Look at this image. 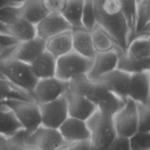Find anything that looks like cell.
Instances as JSON below:
<instances>
[{"label":"cell","mask_w":150,"mask_h":150,"mask_svg":"<svg viewBox=\"0 0 150 150\" xmlns=\"http://www.w3.org/2000/svg\"><path fill=\"white\" fill-rule=\"evenodd\" d=\"M86 126L90 132V142L97 148L108 149L116 134L112 116L96 111L86 121Z\"/></svg>","instance_id":"cell-1"},{"label":"cell","mask_w":150,"mask_h":150,"mask_svg":"<svg viewBox=\"0 0 150 150\" xmlns=\"http://www.w3.org/2000/svg\"><path fill=\"white\" fill-rule=\"evenodd\" d=\"M0 73L7 80L32 94L38 81L30 64L14 59L1 62Z\"/></svg>","instance_id":"cell-2"},{"label":"cell","mask_w":150,"mask_h":150,"mask_svg":"<svg viewBox=\"0 0 150 150\" xmlns=\"http://www.w3.org/2000/svg\"><path fill=\"white\" fill-rule=\"evenodd\" d=\"M93 59L83 57L73 50L57 59L55 76L68 82L79 75H87L92 68Z\"/></svg>","instance_id":"cell-3"},{"label":"cell","mask_w":150,"mask_h":150,"mask_svg":"<svg viewBox=\"0 0 150 150\" xmlns=\"http://www.w3.org/2000/svg\"><path fill=\"white\" fill-rule=\"evenodd\" d=\"M14 113L26 135L32 133L41 125L39 104L34 101L10 99L2 101Z\"/></svg>","instance_id":"cell-4"},{"label":"cell","mask_w":150,"mask_h":150,"mask_svg":"<svg viewBox=\"0 0 150 150\" xmlns=\"http://www.w3.org/2000/svg\"><path fill=\"white\" fill-rule=\"evenodd\" d=\"M23 144L33 150H58L70 144L64 141L58 129L42 125L26 135Z\"/></svg>","instance_id":"cell-5"},{"label":"cell","mask_w":150,"mask_h":150,"mask_svg":"<svg viewBox=\"0 0 150 150\" xmlns=\"http://www.w3.org/2000/svg\"><path fill=\"white\" fill-rule=\"evenodd\" d=\"M41 116V125L58 129L68 118L66 94L59 98L39 104Z\"/></svg>","instance_id":"cell-6"},{"label":"cell","mask_w":150,"mask_h":150,"mask_svg":"<svg viewBox=\"0 0 150 150\" xmlns=\"http://www.w3.org/2000/svg\"><path fill=\"white\" fill-rule=\"evenodd\" d=\"M69 83L56 76L38 79L32 92L38 104L49 102L59 98L68 92Z\"/></svg>","instance_id":"cell-7"},{"label":"cell","mask_w":150,"mask_h":150,"mask_svg":"<svg viewBox=\"0 0 150 150\" xmlns=\"http://www.w3.org/2000/svg\"><path fill=\"white\" fill-rule=\"evenodd\" d=\"M116 134L118 136L130 138L138 132V115L136 103L127 98L122 110L113 116Z\"/></svg>","instance_id":"cell-8"},{"label":"cell","mask_w":150,"mask_h":150,"mask_svg":"<svg viewBox=\"0 0 150 150\" xmlns=\"http://www.w3.org/2000/svg\"><path fill=\"white\" fill-rule=\"evenodd\" d=\"M68 92L81 96L97 104L100 99L108 90L103 84L92 81L86 75H79L68 81Z\"/></svg>","instance_id":"cell-9"},{"label":"cell","mask_w":150,"mask_h":150,"mask_svg":"<svg viewBox=\"0 0 150 150\" xmlns=\"http://www.w3.org/2000/svg\"><path fill=\"white\" fill-rule=\"evenodd\" d=\"M127 98L136 103L150 104V70L130 74Z\"/></svg>","instance_id":"cell-10"},{"label":"cell","mask_w":150,"mask_h":150,"mask_svg":"<svg viewBox=\"0 0 150 150\" xmlns=\"http://www.w3.org/2000/svg\"><path fill=\"white\" fill-rule=\"evenodd\" d=\"M72 26L62 14L48 13L35 26L36 36L48 40L59 33L71 29Z\"/></svg>","instance_id":"cell-11"},{"label":"cell","mask_w":150,"mask_h":150,"mask_svg":"<svg viewBox=\"0 0 150 150\" xmlns=\"http://www.w3.org/2000/svg\"><path fill=\"white\" fill-rule=\"evenodd\" d=\"M44 51H45V41L35 36L32 39L19 43L10 59L31 64Z\"/></svg>","instance_id":"cell-12"},{"label":"cell","mask_w":150,"mask_h":150,"mask_svg":"<svg viewBox=\"0 0 150 150\" xmlns=\"http://www.w3.org/2000/svg\"><path fill=\"white\" fill-rule=\"evenodd\" d=\"M58 130L67 144L86 141L90 138V132L86 121L70 116L63 122Z\"/></svg>","instance_id":"cell-13"},{"label":"cell","mask_w":150,"mask_h":150,"mask_svg":"<svg viewBox=\"0 0 150 150\" xmlns=\"http://www.w3.org/2000/svg\"><path fill=\"white\" fill-rule=\"evenodd\" d=\"M130 77V74L116 69L96 81L103 84L108 91L127 100Z\"/></svg>","instance_id":"cell-14"},{"label":"cell","mask_w":150,"mask_h":150,"mask_svg":"<svg viewBox=\"0 0 150 150\" xmlns=\"http://www.w3.org/2000/svg\"><path fill=\"white\" fill-rule=\"evenodd\" d=\"M117 54L114 49L105 52H97L93 59L92 68L87 77L92 81H96L101 76L117 69Z\"/></svg>","instance_id":"cell-15"},{"label":"cell","mask_w":150,"mask_h":150,"mask_svg":"<svg viewBox=\"0 0 150 150\" xmlns=\"http://www.w3.org/2000/svg\"><path fill=\"white\" fill-rule=\"evenodd\" d=\"M68 116L86 121L97 110L96 104L81 96L66 94Z\"/></svg>","instance_id":"cell-16"},{"label":"cell","mask_w":150,"mask_h":150,"mask_svg":"<svg viewBox=\"0 0 150 150\" xmlns=\"http://www.w3.org/2000/svg\"><path fill=\"white\" fill-rule=\"evenodd\" d=\"M71 30L73 51L83 57L94 58L96 51L94 47L90 31L83 26L72 28Z\"/></svg>","instance_id":"cell-17"},{"label":"cell","mask_w":150,"mask_h":150,"mask_svg":"<svg viewBox=\"0 0 150 150\" xmlns=\"http://www.w3.org/2000/svg\"><path fill=\"white\" fill-rule=\"evenodd\" d=\"M45 50L56 58L73 51L72 30L68 29L45 41Z\"/></svg>","instance_id":"cell-18"},{"label":"cell","mask_w":150,"mask_h":150,"mask_svg":"<svg viewBox=\"0 0 150 150\" xmlns=\"http://www.w3.org/2000/svg\"><path fill=\"white\" fill-rule=\"evenodd\" d=\"M114 50L117 54V69L130 74L150 70V60H140L126 53L122 49L116 45Z\"/></svg>","instance_id":"cell-19"},{"label":"cell","mask_w":150,"mask_h":150,"mask_svg":"<svg viewBox=\"0 0 150 150\" xmlns=\"http://www.w3.org/2000/svg\"><path fill=\"white\" fill-rule=\"evenodd\" d=\"M30 66L34 74L38 79L53 77L55 76L56 74L57 58L45 50Z\"/></svg>","instance_id":"cell-20"},{"label":"cell","mask_w":150,"mask_h":150,"mask_svg":"<svg viewBox=\"0 0 150 150\" xmlns=\"http://www.w3.org/2000/svg\"><path fill=\"white\" fill-rule=\"evenodd\" d=\"M22 129L23 126L11 109L0 103V135L12 138Z\"/></svg>","instance_id":"cell-21"},{"label":"cell","mask_w":150,"mask_h":150,"mask_svg":"<svg viewBox=\"0 0 150 150\" xmlns=\"http://www.w3.org/2000/svg\"><path fill=\"white\" fill-rule=\"evenodd\" d=\"M20 7L22 17L35 26L48 14L43 0H26Z\"/></svg>","instance_id":"cell-22"},{"label":"cell","mask_w":150,"mask_h":150,"mask_svg":"<svg viewBox=\"0 0 150 150\" xmlns=\"http://www.w3.org/2000/svg\"><path fill=\"white\" fill-rule=\"evenodd\" d=\"M10 99L36 102L32 94L16 86L5 78L0 77V102Z\"/></svg>","instance_id":"cell-23"},{"label":"cell","mask_w":150,"mask_h":150,"mask_svg":"<svg viewBox=\"0 0 150 150\" xmlns=\"http://www.w3.org/2000/svg\"><path fill=\"white\" fill-rule=\"evenodd\" d=\"M4 29L7 35L20 41H27L36 36L35 26L29 23L23 18L8 25H4Z\"/></svg>","instance_id":"cell-24"},{"label":"cell","mask_w":150,"mask_h":150,"mask_svg":"<svg viewBox=\"0 0 150 150\" xmlns=\"http://www.w3.org/2000/svg\"><path fill=\"white\" fill-rule=\"evenodd\" d=\"M126 100L122 99L116 94L107 91L97 103V109L102 113L114 116L122 109Z\"/></svg>","instance_id":"cell-25"},{"label":"cell","mask_w":150,"mask_h":150,"mask_svg":"<svg viewBox=\"0 0 150 150\" xmlns=\"http://www.w3.org/2000/svg\"><path fill=\"white\" fill-rule=\"evenodd\" d=\"M83 0H66L65 6L61 14L72 28L81 27L83 26Z\"/></svg>","instance_id":"cell-26"},{"label":"cell","mask_w":150,"mask_h":150,"mask_svg":"<svg viewBox=\"0 0 150 150\" xmlns=\"http://www.w3.org/2000/svg\"><path fill=\"white\" fill-rule=\"evenodd\" d=\"M90 32L96 53L105 52L114 49L117 44L114 43L111 36L105 32V29L99 24H95Z\"/></svg>","instance_id":"cell-27"},{"label":"cell","mask_w":150,"mask_h":150,"mask_svg":"<svg viewBox=\"0 0 150 150\" xmlns=\"http://www.w3.org/2000/svg\"><path fill=\"white\" fill-rule=\"evenodd\" d=\"M126 53L140 60H150V38H136L129 43Z\"/></svg>","instance_id":"cell-28"},{"label":"cell","mask_w":150,"mask_h":150,"mask_svg":"<svg viewBox=\"0 0 150 150\" xmlns=\"http://www.w3.org/2000/svg\"><path fill=\"white\" fill-rule=\"evenodd\" d=\"M149 24H150V0H142L136 4L134 33Z\"/></svg>","instance_id":"cell-29"},{"label":"cell","mask_w":150,"mask_h":150,"mask_svg":"<svg viewBox=\"0 0 150 150\" xmlns=\"http://www.w3.org/2000/svg\"><path fill=\"white\" fill-rule=\"evenodd\" d=\"M138 115V131L150 132V104L136 103Z\"/></svg>","instance_id":"cell-30"},{"label":"cell","mask_w":150,"mask_h":150,"mask_svg":"<svg viewBox=\"0 0 150 150\" xmlns=\"http://www.w3.org/2000/svg\"><path fill=\"white\" fill-rule=\"evenodd\" d=\"M131 150H150V132H136L129 138Z\"/></svg>","instance_id":"cell-31"},{"label":"cell","mask_w":150,"mask_h":150,"mask_svg":"<svg viewBox=\"0 0 150 150\" xmlns=\"http://www.w3.org/2000/svg\"><path fill=\"white\" fill-rule=\"evenodd\" d=\"M22 17L20 6H5L0 7V22L8 25Z\"/></svg>","instance_id":"cell-32"},{"label":"cell","mask_w":150,"mask_h":150,"mask_svg":"<svg viewBox=\"0 0 150 150\" xmlns=\"http://www.w3.org/2000/svg\"><path fill=\"white\" fill-rule=\"evenodd\" d=\"M43 3L48 13L61 14L65 6L66 0H43Z\"/></svg>","instance_id":"cell-33"},{"label":"cell","mask_w":150,"mask_h":150,"mask_svg":"<svg viewBox=\"0 0 150 150\" xmlns=\"http://www.w3.org/2000/svg\"><path fill=\"white\" fill-rule=\"evenodd\" d=\"M108 150H131L129 138L117 135L108 146Z\"/></svg>","instance_id":"cell-34"},{"label":"cell","mask_w":150,"mask_h":150,"mask_svg":"<svg viewBox=\"0 0 150 150\" xmlns=\"http://www.w3.org/2000/svg\"><path fill=\"white\" fill-rule=\"evenodd\" d=\"M24 130L21 131L16 134L15 136L10 138L11 141V150H33L29 147L26 146L23 144V139L26 136Z\"/></svg>","instance_id":"cell-35"},{"label":"cell","mask_w":150,"mask_h":150,"mask_svg":"<svg viewBox=\"0 0 150 150\" xmlns=\"http://www.w3.org/2000/svg\"><path fill=\"white\" fill-rule=\"evenodd\" d=\"M90 139L79 142L70 144L67 146V150H90Z\"/></svg>","instance_id":"cell-36"},{"label":"cell","mask_w":150,"mask_h":150,"mask_svg":"<svg viewBox=\"0 0 150 150\" xmlns=\"http://www.w3.org/2000/svg\"><path fill=\"white\" fill-rule=\"evenodd\" d=\"M0 150H11L10 138L0 135Z\"/></svg>","instance_id":"cell-37"},{"label":"cell","mask_w":150,"mask_h":150,"mask_svg":"<svg viewBox=\"0 0 150 150\" xmlns=\"http://www.w3.org/2000/svg\"><path fill=\"white\" fill-rule=\"evenodd\" d=\"M26 1V0H3L2 7H5V6H21Z\"/></svg>","instance_id":"cell-38"},{"label":"cell","mask_w":150,"mask_h":150,"mask_svg":"<svg viewBox=\"0 0 150 150\" xmlns=\"http://www.w3.org/2000/svg\"><path fill=\"white\" fill-rule=\"evenodd\" d=\"M90 150H108V149H102V148H97V147L93 146L91 144Z\"/></svg>","instance_id":"cell-39"},{"label":"cell","mask_w":150,"mask_h":150,"mask_svg":"<svg viewBox=\"0 0 150 150\" xmlns=\"http://www.w3.org/2000/svg\"><path fill=\"white\" fill-rule=\"evenodd\" d=\"M69 145V144H68ZM67 145V146H68ZM67 146H64V147H62V148H61V149H58V150H67Z\"/></svg>","instance_id":"cell-40"},{"label":"cell","mask_w":150,"mask_h":150,"mask_svg":"<svg viewBox=\"0 0 150 150\" xmlns=\"http://www.w3.org/2000/svg\"><path fill=\"white\" fill-rule=\"evenodd\" d=\"M0 103H1V102H0Z\"/></svg>","instance_id":"cell-41"}]
</instances>
